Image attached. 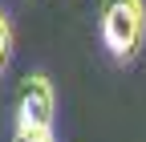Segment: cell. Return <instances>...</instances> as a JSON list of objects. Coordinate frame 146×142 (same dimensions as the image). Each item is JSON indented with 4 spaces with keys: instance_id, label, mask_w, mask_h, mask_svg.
Listing matches in <instances>:
<instances>
[{
    "instance_id": "2",
    "label": "cell",
    "mask_w": 146,
    "mask_h": 142,
    "mask_svg": "<svg viewBox=\"0 0 146 142\" xmlns=\"http://www.w3.org/2000/svg\"><path fill=\"white\" fill-rule=\"evenodd\" d=\"M53 110H57V94H53V81L45 73H33L25 77L21 94H16V118H12V130H53Z\"/></svg>"
},
{
    "instance_id": "1",
    "label": "cell",
    "mask_w": 146,
    "mask_h": 142,
    "mask_svg": "<svg viewBox=\"0 0 146 142\" xmlns=\"http://www.w3.org/2000/svg\"><path fill=\"white\" fill-rule=\"evenodd\" d=\"M98 33L114 61H134L146 41V4L142 0H102Z\"/></svg>"
},
{
    "instance_id": "4",
    "label": "cell",
    "mask_w": 146,
    "mask_h": 142,
    "mask_svg": "<svg viewBox=\"0 0 146 142\" xmlns=\"http://www.w3.org/2000/svg\"><path fill=\"white\" fill-rule=\"evenodd\" d=\"M12 142H53V130H12Z\"/></svg>"
},
{
    "instance_id": "3",
    "label": "cell",
    "mask_w": 146,
    "mask_h": 142,
    "mask_svg": "<svg viewBox=\"0 0 146 142\" xmlns=\"http://www.w3.org/2000/svg\"><path fill=\"white\" fill-rule=\"evenodd\" d=\"M8 57H12V21H8V12L0 8V73H4Z\"/></svg>"
}]
</instances>
